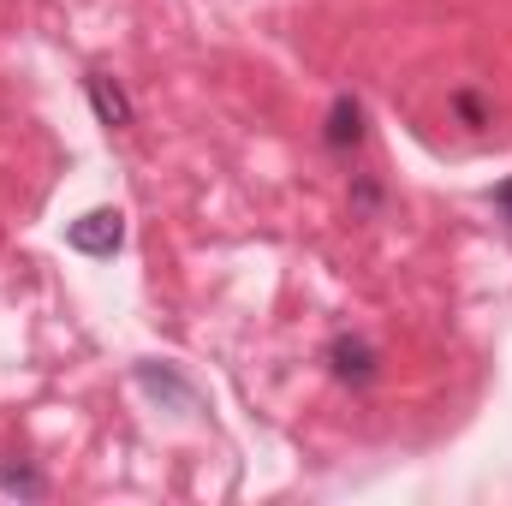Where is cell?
I'll use <instances>...</instances> for the list:
<instances>
[{"label": "cell", "instance_id": "8992f818", "mask_svg": "<svg viewBox=\"0 0 512 506\" xmlns=\"http://www.w3.org/2000/svg\"><path fill=\"white\" fill-rule=\"evenodd\" d=\"M0 495H18V501H42L48 495V477L24 459H0Z\"/></svg>", "mask_w": 512, "mask_h": 506}, {"label": "cell", "instance_id": "ba28073f", "mask_svg": "<svg viewBox=\"0 0 512 506\" xmlns=\"http://www.w3.org/2000/svg\"><path fill=\"white\" fill-rule=\"evenodd\" d=\"M453 108L465 114V126H483V120H489V114H483V102H477L471 90H459V96H453Z\"/></svg>", "mask_w": 512, "mask_h": 506}, {"label": "cell", "instance_id": "3957f363", "mask_svg": "<svg viewBox=\"0 0 512 506\" xmlns=\"http://www.w3.org/2000/svg\"><path fill=\"white\" fill-rule=\"evenodd\" d=\"M66 245L78 256H114L126 245V215L120 209H90V215H78L66 227Z\"/></svg>", "mask_w": 512, "mask_h": 506}, {"label": "cell", "instance_id": "9c48e42d", "mask_svg": "<svg viewBox=\"0 0 512 506\" xmlns=\"http://www.w3.org/2000/svg\"><path fill=\"white\" fill-rule=\"evenodd\" d=\"M495 209L507 215V227H512V179H501V185H495Z\"/></svg>", "mask_w": 512, "mask_h": 506}, {"label": "cell", "instance_id": "5b68a950", "mask_svg": "<svg viewBox=\"0 0 512 506\" xmlns=\"http://www.w3.org/2000/svg\"><path fill=\"white\" fill-rule=\"evenodd\" d=\"M84 90H90V108H96V120H102L108 131H126L131 126V96L108 78V72H90V78H84Z\"/></svg>", "mask_w": 512, "mask_h": 506}, {"label": "cell", "instance_id": "52a82bcc", "mask_svg": "<svg viewBox=\"0 0 512 506\" xmlns=\"http://www.w3.org/2000/svg\"><path fill=\"white\" fill-rule=\"evenodd\" d=\"M352 209H358V215H376V209H382V185H376V179H358V185H352Z\"/></svg>", "mask_w": 512, "mask_h": 506}, {"label": "cell", "instance_id": "7a4b0ae2", "mask_svg": "<svg viewBox=\"0 0 512 506\" xmlns=\"http://www.w3.org/2000/svg\"><path fill=\"white\" fill-rule=\"evenodd\" d=\"M137 387H143L161 411H179V417H197V411H203V393L179 376L173 364H161V358H143V364H137Z\"/></svg>", "mask_w": 512, "mask_h": 506}, {"label": "cell", "instance_id": "277c9868", "mask_svg": "<svg viewBox=\"0 0 512 506\" xmlns=\"http://www.w3.org/2000/svg\"><path fill=\"white\" fill-rule=\"evenodd\" d=\"M322 143H328L334 155H346V149H358V143H364V102H358L352 90H340V96L328 102V120H322Z\"/></svg>", "mask_w": 512, "mask_h": 506}, {"label": "cell", "instance_id": "6da1fadb", "mask_svg": "<svg viewBox=\"0 0 512 506\" xmlns=\"http://www.w3.org/2000/svg\"><path fill=\"white\" fill-rule=\"evenodd\" d=\"M322 358H328V370H334L340 387H376V376H382V352L364 334H334Z\"/></svg>", "mask_w": 512, "mask_h": 506}]
</instances>
